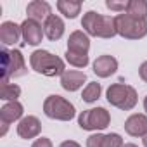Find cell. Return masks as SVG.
Returning <instances> with one entry per match:
<instances>
[{
  "instance_id": "1",
  "label": "cell",
  "mask_w": 147,
  "mask_h": 147,
  "mask_svg": "<svg viewBox=\"0 0 147 147\" xmlns=\"http://www.w3.org/2000/svg\"><path fill=\"white\" fill-rule=\"evenodd\" d=\"M82 26H83V30L88 35L99 36V38H113L114 35H118L116 24H114V18L102 16V14H97L94 11H88L83 16Z\"/></svg>"
},
{
  "instance_id": "2",
  "label": "cell",
  "mask_w": 147,
  "mask_h": 147,
  "mask_svg": "<svg viewBox=\"0 0 147 147\" xmlns=\"http://www.w3.org/2000/svg\"><path fill=\"white\" fill-rule=\"evenodd\" d=\"M31 67L45 76H62L64 75V62L61 57L47 52V50H35L30 55Z\"/></svg>"
},
{
  "instance_id": "3",
  "label": "cell",
  "mask_w": 147,
  "mask_h": 147,
  "mask_svg": "<svg viewBox=\"0 0 147 147\" xmlns=\"http://www.w3.org/2000/svg\"><path fill=\"white\" fill-rule=\"evenodd\" d=\"M107 102L121 111H131L137 106V92L125 83H114L107 88Z\"/></svg>"
},
{
  "instance_id": "4",
  "label": "cell",
  "mask_w": 147,
  "mask_h": 147,
  "mask_svg": "<svg viewBox=\"0 0 147 147\" xmlns=\"http://www.w3.org/2000/svg\"><path fill=\"white\" fill-rule=\"evenodd\" d=\"M2 83H7L9 78L24 76L28 69L24 64V57L19 50H5L2 49Z\"/></svg>"
},
{
  "instance_id": "5",
  "label": "cell",
  "mask_w": 147,
  "mask_h": 147,
  "mask_svg": "<svg viewBox=\"0 0 147 147\" xmlns=\"http://www.w3.org/2000/svg\"><path fill=\"white\" fill-rule=\"evenodd\" d=\"M116 31L123 38L128 40H138L147 35V21L145 19H135L128 14H118L114 18Z\"/></svg>"
},
{
  "instance_id": "6",
  "label": "cell",
  "mask_w": 147,
  "mask_h": 147,
  "mask_svg": "<svg viewBox=\"0 0 147 147\" xmlns=\"http://www.w3.org/2000/svg\"><path fill=\"white\" fill-rule=\"evenodd\" d=\"M43 113L45 116L52 118V119H59V121H69L75 118V106L69 100H66L61 95H50L45 99L43 102Z\"/></svg>"
},
{
  "instance_id": "7",
  "label": "cell",
  "mask_w": 147,
  "mask_h": 147,
  "mask_svg": "<svg viewBox=\"0 0 147 147\" xmlns=\"http://www.w3.org/2000/svg\"><path fill=\"white\" fill-rule=\"evenodd\" d=\"M109 123H111V116H109L107 109H104V107L87 109L78 118V125L83 130H104L109 126Z\"/></svg>"
},
{
  "instance_id": "8",
  "label": "cell",
  "mask_w": 147,
  "mask_h": 147,
  "mask_svg": "<svg viewBox=\"0 0 147 147\" xmlns=\"http://www.w3.org/2000/svg\"><path fill=\"white\" fill-rule=\"evenodd\" d=\"M23 116V106L14 100V102H7L2 109H0V119H2V131H0V135H5L7 133V126L11 123H14L16 119H19Z\"/></svg>"
},
{
  "instance_id": "9",
  "label": "cell",
  "mask_w": 147,
  "mask_h": 147,
  "mask_svg": "<svg viewBox=\"0 0 147 147\" xmlns=\"http://www.w3.org/2000/svg\"><path fill=\"white\" fill-rule=\"evenodd\" d=\"M21 33L28 45H38L43 38V30H42L40 23H36L33 19H26L21 24Z\"/></svg>"
},
{
  "instance_id": "10",
  "label": "cell",
  "mask_w": 147,
  "mask_h": 147,
  "mask_svg": "<svg viewBox=\"0 0 147 147\" xmlns=\"http://www.w3.org/2000/svg\"><path fill=\"white\" fill-rule=\"evenodd\" d=\"M40 131H42V123L38 121L36 116H26L18 125V135L21 138H26V140L38 137Z\"/></svg>"
},
{
  "instance_id": "11",
  "label": "cell",
  "mask_w": 147,
  "mask_h": 147,
  "mask_svg": "<svg viewBox=\"0 0 147 147\" xmlns=\"http://www.w3.org/2000/svg\"><path fill=\"white\" fill-rule=\"evenodd\" d=\"M87 147H123V138L118 133H95L87 138Z\"/></svg>"
},
{
  "instance_id": "12",
  "label": "cell",
  "mask_w": 147,
  "mask_h": 147,
  "mask_svg": "<svg viewBox=\"0 0 147 147\" xmlns=\"http://www.w3.org/2000/svg\"><path fill=\"white\" fill-rule=\"evenodd\" d=\"M116 69H118V61L113 55H100L94 62V73L100 78H107L114 75Z\"/></svg>"
},
{
  "instance_id": "13",
  "label": "cell",
  "mask_w": 147,
  "mask_h": 147,
  "mask_svg": "<svg viewBox=\"0 0 147 147\" xmlns=\"http://www.w3.org/2000/svg\"><path fill=\"white\" fill-rule=\"evenodd\" d=\"M26 14H28V19H33L36 23H40V21L45 23L49 19V16H52L50 5L47 2H43V0H33V2H30L26 7Z\"/></svg>"
},
{
  "instance_id": "14",
  "label": "cell",
  "mask_w": 147,
  "mask_h": 147,
  "mask_svg": "<svg viewBox=\"0 0 147 147\" xmlns=\"http://www.w3.org/2000/svg\"><path fill=\"white\" fill-rule=\"evenodd\" d=\"M125 130L131 137H144V135H147V116H144V114H131L125 121Z\"/></svg>"
},
{
  "instance_id": "15",
  "label": "cell",
  "mask_w": 147,
  "mask_h": 147,
  "mask_svg": "<svg viewBox=\"0 0 147 147\" xmlns=\"http://www.w3.org/2000/svg\"><path fill=\"white\" fill-rule=\"evenodd\" d=\"M85 82H87V75L83 71H64V75L61 76V85L67 92L78 90Z\"/></svg>"
},
{
  "instance_id": "16",
  "label": "cell",
  "mask_w": 147,
  "mask_h": 147,
  "mask_svg": "<svg viewBox=\"0 0 147 147\" xmlns=\"http://www.w3.org/2000/svg\"><path fill=\"white\" fill-rule=\"evenodd\" d=\"M21 26H18L12 21H5L2 26H0V40H2L4 45H16L19 42L21 36Z\"/></svg>"
},
{
  "instance_id": "17",
  "label": "cell",
  "mask_w": 147,
  "mask_h": 147,
  "mask_svg": "<svg viewBox=\"0 0 147 147\" xmlns=\"http://www.w3.org/2000/svg\"><path fill=\"white\" fill-rule=\"evenodd\" d=\"M43 33H45L47 38L52 40V42L59 40V38L64 35V23H62V19H61L59 16H55V14L49 16V19L43 23Z\"/></svg>"
},
{
  "instance_id": "18",
  "label": "cell",
  "mask_w": 147,
  "mask_h": 147,
  "mask_svg": "<svg viewBox=\"0 0 147 147\" xmlns=\"http://www.w3.org/2000/svg\"><path fill=\"white\" fill-rule=\"evenodd\" d=\"M90 49V40L83 31H73L67 40V50L78 52V54H88Z\"/></svg>"
},
{
  "instance_id": "19",
  "label": "cell",
  "mask_w": 147,
  "mask_h": 147,
  "mask_svg": "<svg viewBox=\"0 0 147 147\" xmlns=\"http://www.w3.org/2000/svg\"><path fill=\"white\" fill-rule=\"evenodd\" d=\"M57 9L61 14H64L69 19H75L80 11H82V2H71V0H59L57 2Z\"/></svg>"
},
{
  "instance_id": "20",
  "label": "cell",
  "mask_w": 147,
  "mask_h": 147,
  "mask_svg": "<svg viewBox=\"0 0 147 147\" xmlns=\"http://www.w3.org/2000/svg\"><path fill=\"white\" fill-rule=\"evenodd\" d=\"M126 14L135 18V19H145L147 18V2L145 0H130Z\"/></svg>"
},
{
  "instance_id": "21",
  "label": "cell",
  "mask_w": 147,
  "mask_h": 147,
  "mask_svg": "<svg viewBox=\"0 0 147 147\" xmlns=\"http://www.w3.org/2000/svg\"><path fill=\"white\" fill-rule=\"evenodd\" d=\"M21 95V88L14 83H2L0 82V99H4V100H18V97Z\"/></svg>"
},
{
  "instance_id": "22",
  "label": "cell",
  "mask_w": 147,
  "mask_h": 147,
  "mask_svg": "<svg viewBox=\"0 0 147 147\" xmlns=\"http://www.w3.org/2000/svg\"><path fill=\"white\" fill-rule=\"evenodd\" d=\"M99 97H100V83H97V82L88 83L82 94V99L85 102H95Z\"/></svg>"
},
{
  "instance_id": "23",
  "label": "cell",
  "mask_w": 147,
  "mask_h": 147,
  "mask_svg": "<svg viewBox=\"0 0 147 147\" xmlns=\"http://www.w3.org/2000/svg\"><path fill=\"white\" fill-rule=\"evenodd\" d=\"M66 61L76 67H85L88 64V54H78V52H66Z\"/></svg>"
},
{
  "instance_id": "24",
  "label": "cell",
  "mask_w": 147,
  "mask_h": 147,
  "mask_svg": "<svg viewBox=\"0 0 147 147\" xmlns=\"http://www.w3.org/2000/svg\"><path fill=\"white\" fill-rule=\"evenodd\" d=\"M106 5H107V9H111V11L121 12V11H126V7H128V2H114V0H107V2H106Z\"/></svg>"
},
{
  "instance_id": "25",
  "label": "cell",
  "mask_w": 147,
  "mask_h": 147,
  "mask_svg": "<svg viewBox=\"0 0 147 147\" xmlns=\"http://www.w3.org/2000/svg\"><path fill=\"white\" fill-rule=\"evenodd\" d=\"M31 147H52V142H50L49 138L42 137V138H36V140L33 142V145H31Z\"/></svg>"
},
{
  "instance_id": "26",
  "label": "cell",
  "mask_w": 147,
  "mask_h": 147,
  "mask_svg": "<svg viewBox=\"0 0 147 147\" xmlns=\"http://www.w3.org/2000/svg\"><path fill=\"white\" fill-rule=\"evenodd\" d=\"M138 75H140V78L147 83V61H145V62H142V66L138 67Z\"/></svg>"
},
{
  "instance_id": "27",
  "label": "cell",
  "mask_w": 147,
  "mask_h": 147,
  "mask_svg": "<svg viewBox=\"0 0 147 147\" xmlns=\"http://www.w3.org/2000/svg\"><path fill=\"white\" fill-rule=\"evenodd\" d=\"M59 147H82L78 142H75V140H66V142H62Z\"/></svg>"
},
{
  "instance_id": "28",
  "label": "cell",
  "mask_w": 147,
  "mask_h": 147,
  "mask_svg": "<svg viewBox=\"0 0 147 147\" xmlns=\"http://www.w3.org/2000/svg\"><path fill=\"white\" fill-rule=\"evenodd\" d=\"M123 147H138V145H135V144H123Z\"/></svg>"
},
{
  "instance_id": "29",
  "label": "cell",
  "mask_w": 147,
  "mask_h": 147,
  "mask_svg": "<svg viewBox=\"0 0 147 147\" xmlns=\"http://www.w3.org/2000/svg\"><path fill=\"white\" fill-rule=\"evenodd\" d=\"M142 142H144V145L147 147V135H144V138H142Z\"/></svg>"
},
{
  "instance_id": "30",
  "label": "cell",
  "mask_w": 147,
  "mask_h": 147,
  "mask_svg": "<svg viewBox=\"0 0 147 147\" xmlns=\"http://www.w3.org/2000/svg\"><path fill=\"white\" fill-rule=\"evenodd\" d=\"M144 109H145V111H147V97H145V99H144Z\"/></svg>"
}]
</instances>
